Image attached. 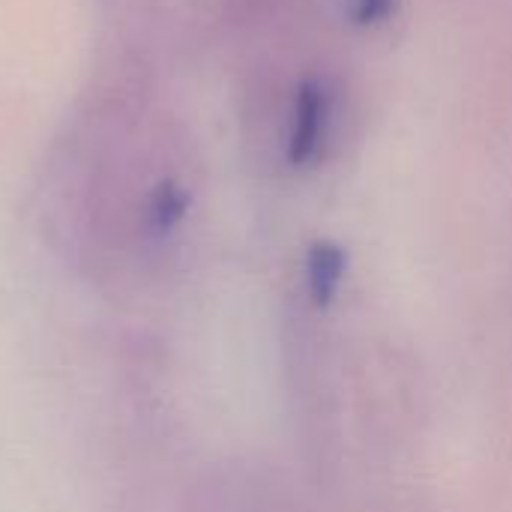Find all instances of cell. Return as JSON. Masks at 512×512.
<instances>
[{
  "label": "cell",
  "mask_w": 512,
  "mask_h": 512,
  "mask_svg": "<svg viewBox=\"0 0 512 512\" xmlns=\"http://www.w3.org/2000/svg\"><path fill=\"white\" fill-rule=\"evenodd\" d=\"M327 123H330V96L318 81H306L294 105V123L288 141V153L294 162H306L318 153L327 135Z\"/></svg>",
  "instance_id": "6da1fadb"
},
{
  "label": "cell",
  "mask_w": 512,
  "mask_h": 512,
  "mask_svg": "<svg viewBox=\"0 0 512 512\" xmlns=\"http://www.w3.org/2000/svg\"><path fill=\"white\" fill-rule=\"evenodd\" d=\"M390 9V0H357V15L363 24H372V21H381Z\"/></svg>",
  "instance_id": "7a4b0ae2"
}]
</instances>
